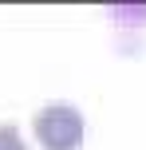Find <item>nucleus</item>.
Here are the masks:
<instances>
[{
	"label": "nucleus",
	"instance_id": "nucleus-2",
	"mask_svg": "<svg viewBox=\"0 0 146 150\" xmlns=\"http://www.w3.org/2000/svg\"><path fill=\"white\" fill-rule=\"evenodd\" d=\"M0 150H28V142H24L16 122H0Z\"/></svg>",
	"mask_w": 146,
	"mask_h": 150
},
{
	"label": "nucleus",
	"instance_id": "nucleus-1",
	"mask_svg": "<svg viewBox=\"0 0 146 150\" xmlns=\"http://www.w3.org/2000/svg\"><path fill=\"white\" fill-rule=\"evenodd\" d=\"M32 130H36L39 146L44 150H79L87 138V122H83V111L71 103H47L36 111L32 119Z\"/></svg>",
	"mask_w": 146,
	"mask_h": 150
}]
</instances>
